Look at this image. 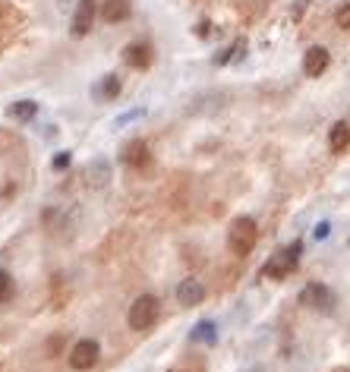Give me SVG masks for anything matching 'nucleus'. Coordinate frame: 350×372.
<instances>
[{"mask_svg":"<svg viewBox=\"0 0 350 372\" xmlns=\"http://www.w3.org/2000/svg\"><path fill=\"white\" fill-rule=\"evenodd\" d=\"M300 303L309 306V309H322V312H328V309L334 306V294L325 287V284L312 281V284H306V287L300 290Z\"/></svg>","mask_w":350,"mask_h":372,"instance_id":"5","label":"nucleus"},{"mask_svg":"<svg viewBox=\"0 0 350 372\" xmlns=\"http://www.w3.org/2000/svg\"><path fill=\"white\" fill-rule=\"evenodd\" d=\"M38 114V101H13L10 107H6V117L10 120H32V117Z\"/></svg>","mask_w":350,"mask_h":372,"instance_id":"14","label":"nucleus"},{"mask_svg":"<svg viewBox=\"0 0 350 372\" xmlns=\"http://www.w3.org/2000/svg\"><path fill=\"white\" fill-rule=\"evenodd\" d=\"M322 237H328V224H319L316 228V240H322Z\"/></svg>","mask_w":350,"mask_h":372,"instance_id":"20","label":"nucleus"},{"mask_svg":"<svg viewBox=\"0 0 350 372\" xmlns=\"http://www.w3.org/2000/svg\"><path fill=\"white\" fill-rule=\"evenodd\" d=\"M158 312H161L158 297L142 294L139 300L129 306V328H136V331H149V328L158 322Z\"/></svg>","mask_w":350,"mask_h":372,"instance_id":"3","label":"nucleus"},{"mask_svg":"<svg viewBox=\"0 0 350 372\" xmlns=\"http://www.w3.org/2000/svg\"><path fill=\"white\" fill-rule=\"evenodd\" d=\"M177 300L184 306H199L202 300H206V284H202L199 278H184L177 287Z\"/></svg>","mask_w":350,"mask_h":372,"instance_id":"8","label":"nucleus"},{"mask_svg":"<svg viewBox=\"0 0 350 372\" xmlns=\"http://www.w3.org/2000/svg\"><path fill=\"white\" fill-rule=\"evenodd\" d=\"M328 63H332V54L322 48V45H312L309 51L303 54V73L309 79H319L322 73L328 70Z\"/></svg>","mask_w":350,"mask_h":372,"instance_id":"6","label":"nucleus"},{"mask_svg":"<svg viewBox=\"0 0 350 372\" xmlns=\"http://www.w3.org/2000/svg\"><path fill=\"white\" fill-rule=\"evenodd\" d=\"M334 23H338L341 28H350V4L338 6V13H334Z\"/></svg>","mask_w":350,"mask_h":372,"instance_id":"18","label":"nucleus"},{"mask_svg":"<svg viewBox=\"0 0 350 372\" xmlns=\"http://www.w3.org/2000/svg\"><path fill=\"white\" fill-rule=\"evenodd\" d=\"M120 161H123V164H129V167H142V164H149V145H145L142 139L129 142L127 149H123Z\"/></svg>","mask_w":350,"mask_h":372,"instance_id":"10","label":"nucleus"},{"mask_svg":"<svg viewBox=\"0 0 350 372\" xmlns=\"http://www.w3.org/2000/svg\"><path fill=\"white\" fill-rule=\"evenodd\" d=\"M129 13H133L129 0H105V6H101L105 23H123V19H129Z\"/></svg>","mask_w":350,"mask_h":372,"instance_id":"9","label":"nucleus"},{"mask_svg":"<svg viewBox=\"0 0 350 372\" xmlns=\"http://www.w3.org/2000/svg\"><path fill=\"white\" fill-rule=\"evenodd\" d=\"M13 297V278L6 268H0V303H6Z\"/></svg>","mask_w":350,"mask_h":372,"instance_id":"17","label":"nucleus"},{"mask_svg":"<svg viewBox=\"0 0 350 372\" xmlns=\"http://www.w3.org/2000/svg\"><path fill=\"white\" fill-rule=\"evenodd\" d=\"M95 363H98V341H92V338L76 341L70 350V366L76 372H85V369H92Z\"/></svg>","mask_w":350,"mask_h":372,"instance_id":"4","label":"nucleus"},{"mask_svg":"<svg viewBox=\"0 0 350 372\" xmlns=\"http://www.w3.org/2000/svg\"><path fill=\"white\" fill-rule=\"evenodd\" d=\"M92 23H95V0H79L76 13H73V35H76V38L89 35Z\"/></svg>","mask_w":350,"mask_h":372,"instance_id":"7","label":"nucleus"},{"mask_svg":"<svg viewBox=\"0 0 350 372\" xmlns=\"http://www.w3.org/2000/svg\"><path fill=\"white\" fill-rule=\"evenodd\" d=\"M347 145H350V123L338 120L332 129H328V149H332V152H344Z\"/></svg>","mask_w":350,"mask_h":372,"instance_id":"12","label":"nucleus"},{"mask_svg":"<svg viewBox=\"0 0 350 372\" xmlns=\"http://www.w3.org/2000/svg\"><path fill=\"white\" fill-rule=\"evenodd\" d=\"M300 250H303L300 240L290 243V246H284V250H278L265 265H262V275H265V278H275V281L287 278V275L297 268V262H300Z\"/></svg>","mask_w":350,"mask_h":372,"instance_id":"2","label":"nucleus"},{"mask_svg":"<svg viewBox=\"0 0 350 372\" xmlns=\"http://www.w3.org/2000/svg\"><path fill=\"white\" fill-rule=\"evenodd\" d=\"M54 167H57V171H63V167H70V152H60V155L54 158Z\"/></svg>","mask_w":350,"mask_h":372,"instance_id":"19","label":"nucleus"},{"mask_svg":"<svg viewBox=\"0 0 350 372\" xmlns=\"http://www.w3.org/2000/svg\"><path fill=\"white\" fill-rule=\"evenodd\" d=\"M256 240H259V228H256V221L253 218H233L230 221V228H228V246H230V253L233 256H250L253 250H256Z\"/></svg>","mask_w":350,"mask_h":372,"instance_id":"1","label":"nucleus"},{"mask_svg":"<svg viewBox=\"0 0 350 372\" xmlns=\"http://www.w3.org/2000/svg\"><path fill=\"white\" fill-rule=\"evenodd\" d=\"M243 51H246V41H243V38H237L228 51H224V54H218V57H215V63H218V67H224V63H230V60H240V57H243Z\"/></svg>","mask_w":350,"mask_h":372,"instance_id":"15","label":"nucleus"},{"mask_svg":"<svg viewBox=\"0 0 350 372\" xmlns=\"http://www.w3.org/2000/svg\"><path fill=\"white\" fill-rule=\"evenodd\" d=\"M193 341H206V344H211V341H215V325L199 322L196 325V331H193Z\"/></svg>","mask_w":350,"mask_h":372,"instance_id":"16","label":"nucleus"},{"mask_svg":"<svg viewBox=\"0 0 350 372\" xmlns=\"http://www.w3.org/2000/svg\"><path fill=\"white\" fill-rule=\"evenodd\" d=\"M123 60H127V67H133V70H145L152 63V51H149V45H129L127 51H123Z\"/></svg>","mask_w":350,"mask_h":372,"instance_id":"11","label":"nucleus"},{"mask_svg":"<svg viewBox=\"0 0 350 372\" xmlns=\"http://www.w3.org/2000/svg\"><path fill=\"white\" fill-rule=\"evenodd\" d=\"M120 89H123V85H120V79H117V76H105V79H101V83L92 89V95H95V98H98V101H117V95H120Z\"/></svg>","mask_w":350,"mask_h":372,"instance_id":"13","label":"nucleus"}]
</instances>
